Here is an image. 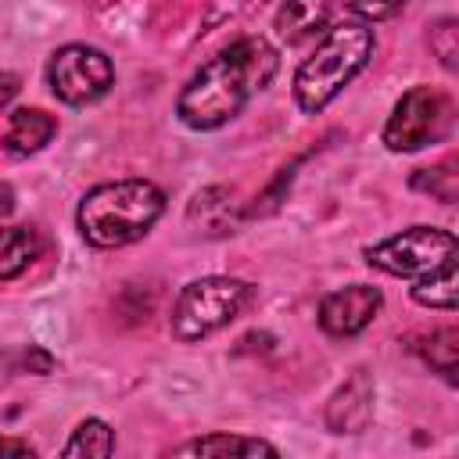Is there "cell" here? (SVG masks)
I'll list each match as a JSON object with an SVG mask.
<instances>
[{
  "label": "cell",
  "mask_w": 459,
  "mask_h": 459,
  "mask_svg": "<svg viewBox=\"0 0 459 459\" xmlns=\"http://www.w3.org/2000/svg\"><path fill=\"white\" fill-rule=\"evenodd\" d=\"M280 68V54L262 36H244L208 57L179 90L176 115L190 129H219L262 93Z\"/></svg>",
  "instance_id": "cell-1"
},
{
  "label": "cell",
  "mask_w": 459,
  "mask_h": 459,
  "mask_svg": "<svg viewBox=\"0 0 459 459\" xmlns=\"http://www.w3.org/2000/svg\"><path fill=\"white\" fill-rule=\"evenodd\" d=\"M165 212V194L151 179H115L82 194L75 226L93 247H126L151 233Z\"/></svg>",
  "instance_id": "cell-2"
},
{
  "label": "cell",
  "mask_w": 459,
  "mask_h": 459,
  "mask_svg": "<svg viewBox=\"0 0 459 459\" xmlns=\"http://www.w3.org/2000/svg\"><path fill=\"white\" fill-rule=\"evenodd\" d=\"M377 36L362 22H341L333 25L312 57H305L294 72V100L305 115H319L373 57Z\"/></svg>",
  "instance_id": "cell-3"
},
{
  "label": "cell",
  "mask_w": 459,
  "mask_h": 459,
  "mask_svg": "<svg viewBox=\"0 0 459 459\" xmlns=\"http://www.w3.org/2000/svg\"><path fill=\"white\" fill-rule=\"evenodd\" d=\"M247 301H251V283H244L237 276L190 280L172 305V337L183 344L201 341V337L222 330L230 319H237Z\"/></svg>",
  "instance_id": "cell-4"
},
{
  "label": "cell",
  "mask_w": 459,
  "mask_h": 459,
  "mask_svg": "<svg viewBox=\"0 0 459 459\" xmlns=\"http://www.w3.org/2000/svg\"><path fill=\"white\" fill-rule=\"evenodd\" d=\"M452 97L437 86H412L409 93L398 97L384 122V143L394 154L420 151L434 140H441L452 129Z\"/></svg>",
  "instance_id": "cell-5"
},
{
  "label": "cell",
  "mask_w": 459,
  "mask_h": 459,
  "mask_svg": "<svg viewBox=\"0 0 459 459\" xmlns=\"http://www.w3.org/2000/svg\"><path fill=\"white\" fill-rule=\"evenodd\" d=\"M47 82L57 100H65L72 108H86L115 86V65L104 50H97L90 43H65L50 54Z\"/></svg>",
  "instance_id": "cell-6"
},
{
  "label": "cell",
  "mask_w": 459,
  "mask_h": 459,
  "mask_svg": "<svg viewBox=\"0 0 459 459\" xmlns=\"http://www.w3.org/2000/svg\"><path fill=\"white\" fill-rule=\"evenodd\" d=\"M452 255H455V233L441 226H412L366 247V262L391 276H423Z\"/></svg>",
  "instance_id": "cell-7"
},
{
  "label": "cell",
  "mask_w": 459,
  "mask_h": 459,
  "mask_svg": "<svg viewBox=\"0 0 459 459\" xmlns=\"http://www.w3.org/2000/svg\"><path fill=\"white\" fill-rule=\"evenodd\" d=\"M384 305V294L369 283H351L341 290H330L319 301V326L330 337H355L362 333Z\"/></svg>",
  "instance_id": "cell-8"
},
{
  "label": "cell",
  "mask_w": 459,
  "mask_h": 459,
  "mask_svg": "<svg viewBox=\"0 0 459 459\" xmlns=\"http://www.w3.org/2000/svg\"><path fill=\"white\" fill-rule=\"evenodd\" d=\"M373 416V380L366 377V369H355L330 398L326 405V427L333 434H359L366 430Z\"/></svg>",
  "instance_id": "cell-9"
},
{
  "label": "cell",
  "mask_w": 459,
  "mask_h": 459,
  "mask_svg": "<svg viewBox=\"0 0 459 459\" xmlns=\"http://www.w3.org/2000/svg\"><path fill=\"white\" fill-rule=\"evenodd\" d=\"M54 133H57V118L54 115H47L43 108H18L7 118L4 151L14 154V158L36 154V151H43L54 140Z\"/></svg>",
  "instance_id": "cell-10"
},
{
  "label": "cell",
  "mask_w": 459,
  "mask_h": 459,
  "mask_svg": "<svg viewBox=\"0 0 459 459\" xmlns=\"http://www.w3.org/2000/svg\"><path fill=\"white\" fill-rule=\"evenodd\" d=\"M330 14L333 0H283V7L276 11V32L287 43H301L323 32L330 25Z\"/></svg>",
  "instance_id": "cell-11"
},
{
  "label": "cell",
  "mask_w": 459,
  "mask_h": 459,
  "mask_svg": "<svg viewBox=\"0 0 459 459\" xmlns=\"http://www.w3.org/2000/svg\"><path fill=\"white\" fill-rule=\"evenodd\" d=\"M176 455H280L276 445L262 437H244V434H204L194 441H183L172 448Z\"/></svg>",
  "instance_id": "cell-12"
},
{
  "label": "cell",
  "mask_w": 459,
  "mask_h": 459,
  "mask_svg": "<svg viewBox=\"0 0 459 459\" xmlns=\"http://www.w3.org/2000/svg\"><path fill=\"white\" fill-rule=\"evenodd\" d=\"M459 276H455V255L445 258L441 265H434L430 273H423L412 287V301L427 305V308H441V312H455L459 305Z\"/></svg>",
  "instance_id": "cell-13"
},
{
  "label": "cell",
  "mask_w": 459,
  "mask_h": 459,
  "mask_svg": "<svg viewBox=\"0 0 459 459\" xmlns=\"http://www.w3.org/2000/svg\"><path fill=\"white\" fill-rule=\"evenodd\" d=\"M39 255V237L29 226H0V283L22 276Z\"/></svg>",
  "instance_id": "cell-14"
},
{
  "label": "cell",
  "mask_w": 459,
  "mask_h": 459,
  "mask_svg": "<svg viewBox=\"0 0 459 459\" xmlns=\"http://www.w3.org/2000/svg\"><path fill=\"white\" fill-rule=\"evenodd\" d=\"M416 351L445 380H455V366H459V330L455 326H437V330L423 333V344H416Z\"/></svg>",
  "instance_id": "cell-15"
},
{
  "label": "cell",
  "mask_w": 459,
  "mask_h": 459,
  "mask_svg": "<svg viewBox=\"0 0 459 459\" xmlns=\"http://www.w3.org/2000/svg\"><path fill=\"white\" fill-rule=\"evenodd\" d=\"M65 455H90V459H104V455H111L115 452V430L104 423V420H97V416H90V420H82L75 430H72V437L65 441V448H61Z\"/></svg>",
  "instance_id": "cell-16"
},
{
  "label": "cell",
  "mask_w": 459,
  "mask_h": 459,
  "mask_svg": "<svg viewBox=\"0 0 459 459\" xmlns=\"http://www.w3.org/2000/svg\"><path fill=\"white\" fill-rule=\"evenodd\" d=\"M412 186H416V190H430V194H434L437 201H445V204L455 201V172H452L448 161L437 165V169H420V172L412 176Z\"/></svg>",
  "instance_id": "cell-17"
},
{
  "label": "cell",
  "mask_w": 459,
  "mask_h": 459,
  "mask_svg": "<svg viewBox=\"0 0 459 459\" xmlns=\"http://www.w3.org/2000/svg\"><path fill=\"white\" fill-rule=\"evenodd\" d=\"M430 50L441 57V65L448 72L459 65V29H455V18H441L430 29Z\"/></svg>",
  "instance_id": "cell-18"
},
{
  "label": "cell",
  "mask_w": 459,
  "mask_h": 459,
  "mask_svg": "<svg viewBox=\"0 0 459 459\" xmlns=\"http://www.w3.org/2000/svg\"><path fill=\"white\" fill-rule=\"evenodd\" d=\"M337 4L362 22H384V18H394L409 0H337Z\"/></svg>",
  "instance_id": "cell-19"
},
{
  "label": "cell",
  "mask_w": 459,
  "mask_h": 459,
  "mask_svg": "<svg viewBox=\"0 0 459 459\" xmlns=\"http://www.w3.org/2000/svg\"><path fill=\"white\" fill-rule=\"evenodd\" d=\"M18 90H22V79L14 72H0V111L18 97Z\"/></svg>",
  "instance_id": "cell-20"
},
{
  "label": "cell",
  "mask_w": 459,
  "mask_h": 459,
  "mask_svg": "<svg viewBox=\"0 0 459 459\" xmlns=\"http://www.w3.org/2000/svg\"><path fill=\"white\" fill-rule=\"evenodd\" d=\"M36 448L22 437H0V455H32Z\"/></svg>",
  "instance_id": "cell-21"
},
{
  "label": "cell",
  "mask_w": 459,
  "mask_h": 459,
  "mask_svg": "<svg viewBox=\"0 0 459 459\" xmlns=\"http://www.w3.org/2000/svg\"><path fill=\"white\" fill-rule=\"evenodd\" d=\"M22 359H25V366H36V373H50V366H54V359L47 351H39V348H29Z\"/></svg>",
  "instance_id": "cell-22"
},
{
  "label": "cell",
  "mask_w": 459,
  "mask_h": 459,
  "mask_svg": "<svg viewBox=\"0 0 459 459\" xmlns=\"http://www.w3.org/2000/svg\"><path fill=\"white\" fill-rule=\"evenodd\" d=\"M11 208H14V190H11V183L0 179V219L11 215Z\"/></svg>",
  "instance_id": "cell-23"
},
{
  "label": "cell",
  "mask_w": 459,
  "mask_h": 459,
  "mask_svg": "<svg viewBox=\"0 0 459 459\" xmlns=\"http://www.w3.org/2000/svg\"><path fill=\"white\" fill-rule=\"evenodd\" d=\"M7 366H11V362H7V355L0 351V384H4V377H7Z\"/></svg>",
  "instance_id": "cell-24"
}]
</instances>
